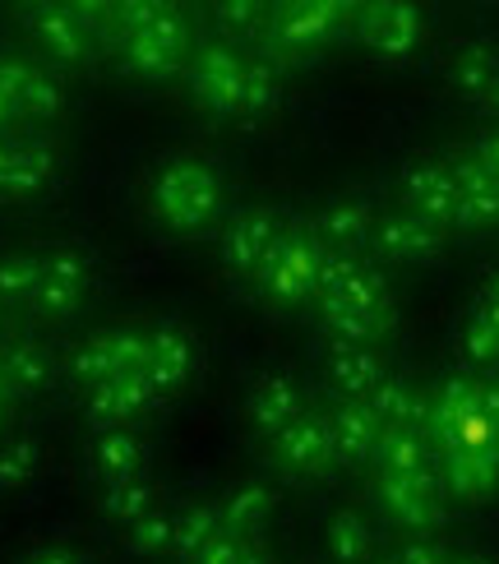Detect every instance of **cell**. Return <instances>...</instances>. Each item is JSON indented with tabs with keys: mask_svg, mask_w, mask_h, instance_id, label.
Wrapping results in <instances>:
<instances>
[{
	"mask_svg": "<svg viewBox=\"0 0 499 564\" xmlns=\"http://www.w3.org/2000/svg\"><path fill=\"white\" fill-rule=\"evenodd\" d=\"M223 208H227L223 176L199 158L166 162V167L158 172V181H153V214L172 231H185V237L208 231L223 218Z\"/></svg>",
	"mask_w": 499,
	"mask_h": 564,
	"instance_id": "obj_1",
	"label": "cell"
},
{
	"mask_svg": "<svg viewBox=\"0 0 499 564\" xmlns=\"http://www.w3.org/2000/svg\"><path fill=\"white\" fill-rule=\"evenodd\" d=\"M149 366V328H107V334H93L88 343H79L69 351V375L93 389V384H111L126 380V375Z\"/></svg>",
	"mask_w": 499,
	"mask_h": 564,
	"instance_id": "obj_2",
	"label": "cell"
},
{
	"mask_svg": "<svg viewBox=\"0 0 499 564\" xmlns=\"http://www.w3.org/2000/svg\"><path fill=\"white\" fill-rule=\"evenodd\" d=\"M246 56L227 42H208L204 52L189 61V93L213 116H241V88H246Z\"/></svg>",
	"mask_w": 499,
	"mask_h": 564,
	"instance_id": "obj_3",
	"label": "cell"
},
{
	"mask_svg": "<svg viewBox=\"0 0 499 564\" xmlns=\"http://www.w3.org/2000/svg\"><path fill=\"white\" fill-rule=\"evenodd\" d=\"M93 282V264L79 246H61L52 254H42V282L29 301V311L37 319H69L84 305Z\"/></svg>",
	"mask_w": 499,
	"mask_h": 564,
	"instance_id": "obj_4",
	"label": "cell"
},
{
	"mask_svg": "<svg viewBox=\"0 0 499 564\" xmlns=\"http://www.w3.org/2000/svg\"><path fill=\"white\" fill-rule=\"evenodd\" d=\"M23 29L61 65H84L93 56V42H98L84 23L79 6H33V10H23Z\"/></svg>",
	"mask_w": 499,
	"mask_h": 564,
	"instance_id": "obj_5",
	"label": "cell"
},
{
	"mask_svg": "<svg viewBox=\"0 0 499 564\" xmlns=\"http://www.w3.org/2000/svg\"><path fill=\"white\" fill-rule=\"evenodd\" d=\"M56 176V149L46 139H0V204H23Z\"/></svg>",
	"mask_w": 499,
	"mask_h": 564,
	"instance_id": "obj_6",
	"label": "cell"
},
{
	"mask_svg": "<svg viewBox=\"0 0 499 564\" xmlns=\"http://www.w3.org/2000/svg\"><path fill=\"white\" fill-rule=\"evenodd\" d=\"M282 237H288V227H282L273 208H250V214L231 218V227L223 231V260L236 273H264Z\"/></svg>",
	"mask_w": 499,
	"mask_h": 564,
	"instance_id": "obj_7",
	"label": "cell"
},
{
	"mask_svg": "<svg viewBox=\"0 0 499 564\" xmlns=\"http://www.w3.org/2000/svg\"><path fill=\"white\" fill-rule=\"evenodd\" d=\"M264 296L278 305H296L319 288V260H315V246L301 241V237H282V246L273 250V260L264 264Z\"/></svg>",
	"mask_w": 499,
	"mask_h": 564,
	"instance_id": "obj_8",
	"label": "cell"
},
{
	"mask_svg": "<svg viewBox=\"0 0 499 564\" xmlns=\"http://www.w3.org/2000/svg\"><path fill=\"white\" fill-rule=\"evenodd\" d=\"M195 366H199V343L189 338V328H181V324L149 328V375L166 398H176L189 384Z\"/></svg>",
	"mask_w": 499,
	"mask_h": 564,
	"instance_id": "obj_9",
	"label": "cell"
},
{
	"mask_svg": "<svg viewBox=\"0 0 499 564\" xmlns=\"http://www.w3.org/2000/svg\"><path fill=\"white\" fill-rule=\"evenodd\" d=\"M88 463H93V477L102 486L139 481V477H149V444L134 431H102V435H93Z\"/></svg>",
	"mask_w": 499,
	"mask_h": 564,
	"instance_id": "obj_10",
	"label": "cell"
},
{
	"mask_svg": "<svg viewBox=\"0 0 499 564\" xmlns=\"http://www.w3.org/2000/svg\"><path fill=\"white\" fill-rule=\"evenodd\" d=\"M246 416L259 435H282L301 421V389L288 380V375H264V380L250 384Z\"/></svg>",
	"mask_w": 499,
	"mask_h": 564,
	"instance_id": "obj_11",
	"label": "cell"
},
{
	"mask_svg": "<svg viewBox=\"0 0 499 564\" xmlns=\"http://www.w3.org/2000/svg\"><path fill=\"white\" fill-rule=\"evenodd\" d=\"M0 375H6V389L14 398H37V393H46L56 384L61 361L46 343L19 338V343H6V366H0Z\"/></svg>",
	"mask_w": 499,
	"mask_h": 564,
	"instance_id": "obj_12",
	"label": "cell"
},
{
	"mask_svg": "<svg viewBox=\"0 0 499 564\" xmlns=\"http://www.w3.org/2000/svg\"><path fill=\"white\" fill-rule=\"evenodd\" d=\"M218 509H223L227 532L259 536V528H264L273 519V509H278V490L264 486V481H241L218 500Z\"/></svg>",
	"mask_w": 499,
	"mask_h": 564,
	"instance_id": "obj_13",
	"label": "cell"
},
{
	"mask_svg": "<svg viewBox=\"0 0 499 564\" xmlns=\"http://www.w3.org/2000/svg\"><path fill=\"white\" fill-rule=\"evenodd\" d=\"M333 454V431L319 421H296L282 435H273V458L296 467V473H319Z\"/></svg>",
	"mask_w": 499,
	"mask_h": 564,
	"instance_id": "obj_14",
	"label": "cell"
},
{
	"mask_svg": "<svg viewBox=\"0 0 499 564\" xmlns=\"http://www.w3.org/2000/svg\"><path fill=\"white\" fill-rule=\"evenodd\" d=\"M223 532H227V523H223L218 505H185V509H176V546H172V555L181 564H195Z\"/></svg>",
	"mask_w": 499,
	"mask_h": 564,
	"instance_id": "obj_15",
	"label": "cell"
},
{
	"mask_svg": "<svg viewBox=\"0 0 499 564\" xmlns=\"http://www.w3.org/2000/svg\"><path fill=\"white\" fill-rule=\"evenodd\" d=\"M116 56H121L126 75L144 79V84H166V79H176L185 69V56L162 52V46H153L149 37H126L121 46H116Z\"/></svg>",
	"mask_w": 499,
	"mask_h": 564,
	"instance_id": "obj_16",
	"label": "cell"
},
{
	"mask_svg": "<svg viewBox=\"0 0 499 564\" xmlns=\"http://www.w3.org/2000/svg\"><path fill=\"white\" fill-rule=\"evenodd\" d=\"M162 509V496H158V486L149 477H139V481H116V486H102V513L111 523H139L144 513Z\"/></svg>",
	"mask_w": 499,
	"mask_h": 564,
	"instance_id": "obj_17",
	"label": "cell"
},
{
	"mask_svg": "<svg viewBox=\"0 0 499 564\" xmlns=\"http://www.w3.org/2000/svg\"><path fill=\"white\" fill-rule=\"evenodd\" d=\"M42 473V444L33 435H14L0 444V496H19Z\"/></svg>",
	"mask_w": 499,
	"mask_h": 564,
	"instance_id": "obj_18",
	"label": "cell"
},
{
	"mask_svg": "<svg viewBox=\"0 0 499 564\" xmlns=\"http://www.w3.org/2000/svg\"><path fill=\"white\" fill-rule=\"evenodd\" d=\"M172 546H176V509H166V505L126 528V551L139 560L172 555Z\"/></svg>",
	"mask_w": 499,
	"mask_h": 564,
	"instance_id": "obj_19",
	"label": "cell"
},
{
	"mask_svg": "<svg viewBox=\"0 0 499 564\" xmlns=\"http://www.w3.org/2000/svg\"><path fill=\"white\" fill-rule=\"evenodd\" d=\"M333 14H338V10L296 6V10H282L278 23H269V33H273L278 46H305V42H319L333 29Z\"/></svg>",
	"mask_w": 499,
	"mask_h": 564,
	"instance_id": "obj_20",
	"label": "cell"
},
{
	"mask_svg": "<svg viewBox=\"0 0 499 564\" xmlns=\"http://www.w3.org/2000/svg\"><path fill=\"white\" fill-rule=\"evenodd\" d=\"M84 416H88V426L93 431H130L134 426V412L126 403V393H121V380H111V384H93L84 393Z\"/></svg>",
	"mask_w": 499,
	"mask_h": 564,
	"instance_id": "obj_21",
	"label": "cell"
},
{
	"mask_svg": "<svg viewBox=\"0 0 499 564\" xmlns=\"http://www.w3.org/2000/svg\"><path fill=\"white\" fill-rule=\"evenodd\" d=\"M42 282V254H0V301L10 305H29Z\"/></svg>",
	"mask_w": 499,
	"mask_h": 564,
	"instance_id": "obj_22",
	"label": "cell"
},
{
	"mask_svg": "<svg viewBox=\"0 0 499 564\" xmlns=\"http://www.w3.org/2000/svg\"><path fill=\"white\" fill-rule=\"evenodd\" d=\"M213 23H218L223 42H254L269 33V14L250 6V0H223V6H213Z\"/></svg>",
	"mask_w": 499,
	"mask_h": 564,
	"instance_id": "obj_23",
	"label": "cell"
},
{
	"mask_svg": "<svg viewBox=\"0 0 499 564\" xmlns=\"http://www.w3.org/2000/svg\"><path fill=\"white\" fill-rule=\"evenodd\" d=\"M61 107H65L61 84L46 75V69L33 65L29 84H23V93H19V116H29V121H52V116H61Z\"/></svg>",
	"mask_w": 499,
	"mask_h": 564,
	"instance_id": "obj_24",
	"label": "cell"
},
{
	"mask_svg": "<svg viewBox=\"0 0 499 564\" xmlns=\"http://www.w3.org/2000/svg\"><path fill=\"white\" fill-rule=\"evenodd\" d=\"M282 98V79L273 61H250L246 65V88H241V116H259Z\"/></svg>",
	"mask_w": 499,
	"mask_h": 564,
	"instance_id": "obj_25",
	"label": "cell"
},
{
	"mask_svg": "<svg viewBox=\"0 0 499 564\" xmlns=\"http://www.w3.org/2000/svg\"><path fill=\"white\" fill-rule=\"evenodd\" d=\"M134 37H149L153 46H162V52H172V56H185V52H189V23H185V14L172 10V6H158V14H153Z\"/></svg>",
	"mask_w": 499,
	"mask_h": 564,
	"instance_id": "obj_26",
	"label": "cell"
},
{
	"mask_svg": "<svg viewBox=\"0 0 499 564\" xmlns=\"http://www.w3.org/2000/svg\"><path fill=\"white\" fill-rule=\"evenodd\" d=\"M29 75H33L29 61H0V130L19 116V93L29 84Z\"/></svg>",
	"mask_w": 499,
	"mask_h": 564,
	"instance_id": "obj_27",
	"label": "cell"
},
{
	"mask_svg": "<svg viewBox=\"0 0 499 564\" xmlns=\"http://www.w3.org/2000/svg\"><path fill=\"white\" fill-rule=\"evenodd\" d=\"M370 435H375V421L366 412H356V408H347L338 421H333V444H338L343 454H366Z\"/></svg>",
	"mask_w": 499,
	"mask_h": 564,
	"instance_id": "obj_28",
	"label": "cell"
},
{
	"mask_svg": "<svg viewBox=\"0 0 499 564\" xmlns=\"http://www.w3.org/2000/svg\"><path fill=\"white\" fill-rule=\"evenodd\" d=\"M328 542H333V551H338L343 560H356V555L366 551V528H361V519H351V513H343V519H333Z\"/></svg>",
	"mask_w": 499,
	"mask_h": 564,
	"instance_id": "obj_29",
	"label": "cell"
},
{
	"mask_svg": "<svg viewBox=\"0 0 499 564\" xmlns=\"http://www.w3.org/2000/svg\"><path fill=\"white\" fill-rule=\"evenodd\" d=\"M254 551V536H241V532H223L195 564H241L246 555Z\"/></svg>",
	"mask_w": 499,
	"mask_h": 564,
	"instance_id": "obj_30",
	"label": "cell"
},
{
	"mask_svg": "<svg viewBox=\"0 0 499 564\" xmlns=\"http://www.w3.org/2000/svg\"><path fill=\"white\" fill-rule=\"evenodd\" d=\"M333 380H338L343 389H351V393H361L375 380V366H370V357H356V351H347V357L333 361Z\"/></svg>",
	"mask_w": 499,
	"mask_h": 564,
	"instance_id": "obj_31",
	"label": "cell"
},
{
	"mask_svg": "<svg viewBox=\"0 0 499 564\" xmlns=\"http://www.w3.org/2000/svg\"><path fill=\"white\" fill-rule=\"evenodd\" d=\"M389 250L393 254H421L425 246H431V231H425L421 223H398V227H389Z\"/></svg>",
	"mask_w": 499,
	"mask_h": 564,
	"instance_id": "obj_32",
	"label": "cell"
},
{
	"mask_svg": "<svg viewBox=\"0 0 499 564\" xmlns=\"http://www.w3.org/2000/svg\"><path fill=\"white\" fill-rule=\"evenodd\" d=\"M361 227H366V214H356V208H333V214L324 218V237H333V241H351Z\"/></svg>",
	"mask_w": 499,
	"mask_h": 564,
	"instance_id": "obj_33",
	"label": "cell"
},
{
	"mask_svg": "<svg viewBox=\"0 0 499 564\" xmlns=\"http://www.w3.org/2000/svg\"><path fill=\"white\" fill-rule=\"evenodd\" d=\"M19 564H84V555L75 546H56V542H46V546H33L29 555H23Z\"/></svg>",
	"mask_w": 499,
	"mask_h": 564,
	"instance_id": "obj_34",
	"label": "cell"
},
{
	"mask_svg": "<svg viewBox=\"0 0 499 564\" xmlns=\"http://www.w3.org/2000/svg\"><path fill=\"white\" fill-rule=\"evenodd\" d=\"M416 29H412V19L408 14H384V23H375V42H384V46H402Z\"/></svg>",
	"mask_w": 499,
	"mask_h": 564,
	"instance_id": "obj_35",
	"label": "cell"
},
{
	"mask_svg": "<svg viewBox=\"0 0 499 564\" xmlns=\"http://www.w3.org/2000/svg\"><path fill=\"white\" fill-rule=\"evenodd\" d=\"M10 398H14L10 389H0V431H6V416H10Z\"/></svg>",
	"mask_w": 499,
	"mask_h": 564,
	"instance_id": "obj_36",
	"label": "cell"
},
{
	"mask_svg": "<svg viewBox=\"0 0 499 564\" xmlns=\"http://www.w3.org/2000/svg\"><path fill=\"white\" fill-rule=\"evenodd\" d=\"M241 564H269V560H264V555H259V551H250V555H246Z\"/></svg>",
	"mask_w": 499,
	"mask_h": 564,
	"instance_id": "obj_37",
	"label": "cell"
},
{
	"mask_svg": "<svg viewBox=\"0 0 499 564\" xmlns=\"http://www.w3.org/2000/svg\"><path fill=\"white\" fill-rule=\"evenodd\" d=\"M0 366H6V343H0ZM0 389H6V375H0Z\"/></svg>",
	"mask_w": 499,
	"mask_h": 564,
	"instance_id": "obj_38",
	"label": "cell"
},
{
	"mask_svg": "<svg viewBox=\"0 0 499 564\" xmlns=\"http://www.w3.org/2000/svg\"><path fill=\"white\" fill-rule=\"evenodd\" d=\"M490 162H495V172H499V144H495V149H490Z\"/></svg>",
	"mask_w": 499,
	"mask_h": 564,
	"instance_id": "obj_39",
	"label": "cell"
},
{
	"mask_svg": "<svg viewBox=\"0 0 499 564\" xmlns=\"http://www.w3.org/2000/svg\"><path fill=\"white\" fill-rule=\"evenodd\" d=\"M0 324H6V301H0Z\"/></svg>",
	"mask_w": 499,
	"mask_h": 564,
	"instance_id": "obj_40",
	"label": "cell"
}]
</instances>
